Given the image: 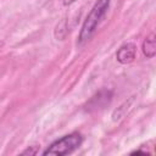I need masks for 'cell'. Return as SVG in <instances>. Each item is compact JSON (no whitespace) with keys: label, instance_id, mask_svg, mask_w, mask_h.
<instances>
[{"label":"cell","instance_id":"cell-1","mask_svg":"<svg viewBox=\"0 0 156 156\" xmlns=\"http://www.w3.org/2000/svg\"><path fill=\"white\" fill-rule=\"evenodd\" d=\"M108 6H110V0H98L95 2V5L93 6L90 12L88 13V16H87V18L82 26L79 38H78L80 44L87 41L88 39H90V37L95 33L98 24L100 23L101 18L106 13Z\"/></svg>","mask_w":156,"mask_h":156},{"label":"cell","instance_id":"cell-2","mask_svg":"<svg viewBox=\"0 0 156 156\" xmlns=\"http://www.w3.org/2000/svg\"><path fill=\"white\" fill-rule=\"evenodd\" d=\"M83 141V138L79 133H71L67 134L57 140H55L44 152L43 155H68L71 152H73L76 149H78L80 146Z\"/></svg>","mask_w":156,"mask_h":156},{"label":"cell","instance_id":"cell-3","mask_svg":"<svg viewBox=\"0 0 156 156\" xmlns=\"http://www.w3.org/2000/svg\"><path fill=\"white\" fill-rule=\"evenodd\" d=\"M135 55H136V46L133 43H127L118 49L116 54V58L119 63L126 65V63H130L135 58Z\"/></svg>","mask_w":156,"mask_h":156},{"label":"cell","instance_id":"cell-4","mask_svg":"<svg viewBox=\"0 0 156 156\" xmlns=\"http://www.w3.org/2000/svg\"><path fill=\"white\" fill-rule=\"evenodd\" d=\"M143 52L146 57L152 58L156 54V43H155V34L150 33L149 37L145 38L143 43Z\"/></svg>","mask_w":156,"mask_h":156},{"label":"cell","instance_id":"cell-5","mask_svg":"<svg viewBox=\"0 0 156 156\" xmlns=\"http://www.w3.org/2000/svg\"><path fill=\"white\" fill-rule=\"evenodd\" d=\"M95 99H98V101L96 100H94V99H91L90 100V102H89V106L90 107H94V108H99L100 106H102V101L104 102H108L110 101V99H111V93L110 91H107V90H102V91H100L96 96H94Z\"/></svg>","mask_w":156,"mask_h":156},{"label":"cell","instance_id":"cell-6","mask_svg":"<svg viewBox=\"0 0 156 156\" xmlns=\"http://www.w3.org/2000/svg\"><path fill=\"white\" fill-rule=\"evenodd\" d=\"M37 152H38V146H30L27 150H24L22 154L23 155H35Z\"/></svg>","mask_w":156,"mask_h":156},{"label":"cell","instance_id":"cell-7","mask_svg":"<svg viewBox=\"0 0 156 156\" xmlns=\"http://www.w3.org/2000/svg\"><path fill=\"white\" fill-rule=\"evenodd\" d=\"M74 1H77V0H62V2H63V5H71V4H73Z\"/></svg>","mask_w":156,"mask_h":156}]
</instances>
